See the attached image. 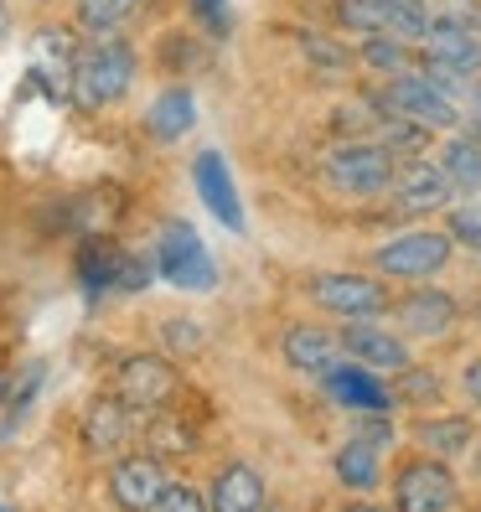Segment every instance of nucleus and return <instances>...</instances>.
<instances>
[{
	"mask_svg": "<svg viewBox=\"0 0 481 512\" xmlns=\"http://www.w3.org/2000/svg\"><path fill=\"white\" fill-rule=\"evenodd\" d=\"M135 83V52L125 42H94L73 63V104L78 109H104L125 99Z\"/></svg>",
	"mask_w": 481,
	"mask_h": 512,
	"instance_id": "nucleus-1",
	"label": "nucleus"
},
{
	"mask_svg": "<svg viewBox=\"0 0 481 512\" xmlns=\"http://www.w3.org/2000/svg\"><path fill=\"white\" fill-rule=\"evenodd\" d=\"M394 171H399L394 150L378 145V140H347L321 161L326 187L342 192V197H378V192L394 187Z\"/></svg>",
	"mask_w": 481,
	"mask_h": 512,
	"instance_id": "nucleus-2",
	"label": "nucleus"
},
{
	"mask_svg": "<svg viewBox=\"0 0 481 512\" xmlns=\"http://www.w3.org/2000/svg\"><path fill=\"white\" fill-rule=\"evenodd\" d=\"M337 21L363 37H399V42H425L430 11L425 0H337Z\"/></svg>",
	"mask_w": 481,
	"mask_h": 512,
	"instance_id": "nucleus-3",
	"label": "nucleus"
},
{
	"mask_svg": "<svg viewBox=\"0 0 481 512\" xmlns=\"http://www.w3.org/2000/svg\"><path fill=\"white\" fill-rule=\"evenodd\" d=\"M378 104L383 109H394V114H404V119H414V125H425L430 135L435 130H456L461 125V104L445 94V88H435L425 73H404V78H394L378 94Z\"/></svg>",
	"mask_w": 481,
	"mask_h": 512,
	"instance_id": "nucleus-4",
	"label": "nucleus"
},
{
	"mask_svg": "<svg viewBox=\"0 0 481 512\" xmlns=\"http://www.w3.org/2000/svg\"><path fill=\"white\" fill-rule=\"evenodd\" d=\"M156 269L176 290H213L218 285V264L187 223H166L161 244H156Z\"/></svg>",
	"mask_w": 481,
	"mask_h": 512,
	"instance_id": "nucleus-5",
	"label": "nucleus"
},
{
	"mask_svg": "<svg viewBox=\"0 0 481 512\" xmlns=\"http://www.w3.org/2000/svg\"><path fill=\"white\" fill-rule=\"evenodd\" d=\"M176 388H182V378H176V368L166 363V357H156V352H135L114 373V394L125 399L130 409H140V414L171 409Z\"/></svg>",
	"mask_w": 481,
	"mask_h": 512,
	"instance_id": "nucleus-6",
	"label": "nucleus"
},
{
	"mask_svg": "<svg viewBox=\"0 0 481 512\" xmlns=\"http://www.w3.org/2000/svg\"><path fill=\"white\" fill-rule=\"evenodd\" d=\"M450 249L456 238L450 233H435V228H414V233H399L394 244L378 249V269L383 275H399V280H430L450 264Z\"/></svg>",
	"mask_w": 481,
	"mask_h": 512,
	"instance_id": "nucleus-7",
	"label": "nucleus"
},
{
	"mask_svg": "<svg viewBox=\"0 0 481 512\" xmlns=\"http://www.w3.org/2000/svg\"><path fill=\"white\" fill-rule=\"evenodd\" d=\"M311 300H316L321 311L347 316V321H373V316H383L388 306H394L378 280L347 275V269H337V275H316V280H311Z\"/></svg>",
	"mask_w": 481,
	"mask_h": 512,
	"instance_id": "nucleus-8",
	"label": "nucleus"
},
{
	"mask_svg": "<svg viewBox=\"0 0 481 512\" xmlns=\"http://www.w3.org/2000/svg\"><path fill=\"white\" fill-rule=\"evenodd\" d=\"M419 68H440V73H456V78H476L481 73V37L466 32L461 21H430L425 42H419Z\"/></svg>",
	"mask_w": 481,
	"mask_h": 512,
	"instance_id": "nucleus-9",
	"label": "nucleus"
},
{
	"mask_svg": "<svg viewBox=\"0 0 481 512\" xmlns=\"http://www.w3.org/2000/svg\"><path fill=\"white\" fill-rule=\"evenodd\" d=\"M394 502H399V512H450L461 502V487H456V476H450V466L409 461L394 481Z\"/></svg>",
	"mask_w": 481,
	"mask_h": 512,
	"instance_id": "nucleus-10",
	"label": "nucleus"
},
{
	"mask_svg": "<svg viewBox=\"0 0 481 512\" xmlns=\"http://www.w3.org/2000/svg\"><path fill=\"white\" fill-rule=\"evenodd\" d=\"M394 207L399 213H440V207L456 197V182L445 176V166L440 161H409L404 171H394Z\"/></svg>",
	"mask_w": 481,
	"mask_h": 512,
	"instance_id": "nucleus-11",
	"label": "nucleus"
},
{
	"mask_svg": "<svg viewBox=\"0 0 481 512\" xmlns=\"http://www.w3.org/2000/svg\"><path fill=\"white\" fill-rule=\"evenodd\" d=\"M166 487H171V481L161 471V456H125L109 471V497L125 512H156Z\"/></svg>",
	"mask_w": 481,
	"mask_h": 512,
	"instance_id": "nucleus-12",
	"label": "nucleus"
},
{
	"mask_svg": "<svg viewBox=\"0 0 481 512\" xmlns=\"http://www.w3.org/2000/svg\"><path fill=\"white\" fill-rule=\"evenodd\" d=\"M73 63H78V52L68 32L42 26L32 42V88H42L47 99H73Z\"/></svg>",
	"mask_w": 481,
	"mask_h": 512,
	"instance_id": "nucleus-13",
	"label": "nucleus"
},
{
	"mask_svg": "<svg viewBox=\"0 0 481 512\" xmlns=\"http://www.w3.org/2000/svg\"><path fill=\"white\" fill-rule=\"evenodd\" d=\"M342 347H347L352 363H363V368H373V373H404V368H409V347L394 337V331H383V326H373V321H347Z\"/></svg>",
	"mask_w": 481,
	"mask_h": 512,
	"instance_id": "nucleus-14",
	"label": "nucleus"
},
{
	"mask_svg": "<svg viewBox=\"0 0 481 512\" xmlns=\"http://www.w3.org/2000/svg\"><path fill=\"white\" fill-rule=\"evenodd\" d=\"M192 182H197V192H202V202H207V213H213L223 228L244 233V202H238V187H233V176H228V166H223L218 150H202V156H197Z\"/></svg>",
	"mask_w": 481,
	"mask_h": 512,
	"instance_id": "nucleus-15",
	"label": "nucleus"
},
{
	"mask_svg": "<svg viewBox=\"0 0 481 512\" xmlns=\"http://www.w3.org/2000/svg\"><path fill=\"white\" fill-rule=\"evenodd\" d=\"M285 363L300 368V373L326 378V373H337L342 363H352V357H347L342 337H332V331H321V326H290L285 331Z\"/></svg>",
	"mask_w": 481,
	"mask_h": 512,
	"instance_id": "nucleus-16",
	"label": "nucleus"
},
{
	"mask_svg": "<svg viewBox=\"0 0 481 512\" xmlns=\"http://www.w3.org/2000/svg\"><path fill=\"white\" fill-rule=\"evenodd\" d=\"M130 430H135V409L119 399V394L114 399H94V404H88V414H83V445L99 450V456H109V450L125 445Z\"/></svg>",
	"mask_w": 481,
	"mask_h": 512,
	"instance_id": "nucleus-17",
	"label": "nucleus"
},
{
	"mask_svg": "<svg viewBox=\"0 0 481 512\" xmlns=\"http://www.w3.org/2000/svg\"><path fill=\"white\" fill-rule=\"evenodd\" d=\"M326 388H332V399L342 404V409H357V414H383L388 409V388L373 378V368H363V363H342L337 373H326Z\"/></svg>",
	"mask_w": 481,
	"mask_h": 512,
	"instance_id": "nucleus-18",
	"label": "nucleus"
},
{
	"mask_svg": "<svg viewBox=\"0 0 481 512\" xmlns=\"http://www.w3.org/2000/svg\"><path fill=\"white\" fill-rule=\"evenodd\" d=\"M399 321L409 337H445L450 326H456V300L445 290H414L399 300Z\"/></svg>",
	"mask_w": 481,
	"mask_h": 512,
	"instance_id": "nucleus-19",
	"label": "nucleus"
},
{
	"mask_svg": "<svg viewBox=\"0 0 481 512\" xmlns=\"http://www.w3.org/2000/svg\"><path fill=\"white\" fill-rule=\"evenodd\" d=\"M125 249L114 244V238H83V249H78V280L88 295H104V290H119V275H125Z\"/></svg>",
	"mask_w": 481,
	"mask_h": 512,
	"instance_id": "nucleus-20",
	"label": "nucleus"
},
{
	"mask_svg": "<svg viewBox=\"0 0 481 512\" xmlns=\"http://www.w3.org/2000/svg\"><path fill=\"white\" fill-rule=\"evenodd\" d=\"M213 512H259L264 507V481L249 466H223L213 476V492H207Z\"/></svg>",
	"mask_w": 481,
	"mask_h": 512,
	"instance_id": "nucleus-21",
	"label": "nucleus"
},
{
	"mask_svg": "<svg viewBox=\"0 0 481 512\" xmlns=\"http://www.w3.org/2000/svg\"><path fill=\"white\" fill-rule=\"evenodd\" d=\"M192 119H197V99H192V88H166V94L150 104L145 114V130L156 135V140H182L192 130Z\"/></svg>",
	"mask_w": 481,
	"mask_h": 512,
	"instance_id": "nucleus-22",
	"label": "nucleus"
},
{
	"mask_svg": "<svg viewBox=\"0 0 481 512\" xmlns=\"http://www.w3.org/2000/svg\"><path fill=\"white\" fill-rule=\"evenodd\" d=\"M414 440L430 445V450H440V456H461V450L476 445V425H471V419H461V414L419 419V425H414Z\"/></svg>",
	"mask_w": 481,
	"mask_h": 512,
	"instance_id": "nucleus-23",
	"label": "nucleus"
},
{
	"mask_svg": "<svg viewBox=\"0 0 481 512\" xmlns=\"http://www.w3.org/2000/svg\"><path fill=\"white\" fill-rule=\"evenodd\" d=\"M440 166H445L450 182H456V192L481 187V135L476 130L471 135H450L445 150H440Z\"/></svg>",
	"mask_w": 481,
	"mask_h": 512,
	"instance_id": "nucleus-24",
	"label": "nucleus"
},
{
	"mask_svg": "<svg viewBox=\"0 0 481 512\" xmlns=\"http://www.w3.org/2000/svg\"><path fill=\"white\" fill-rule=\"evenodd\" d=\"M145 445L150 456H187V450H197V430L187 419H176L171 409H156L145 419Z\"/></svg>",
	"mask_w": 481,
	"mask_h": 512,
	"instance_id": "nucleus-25",
	"label": "nucleus"
},
{
	"mask_svg": "<svg viewBox=\"0 0 481 512\" xmlns=\"http://www.w3.org/2000/svg\"><path fill=\"white\" fill-rule=\"evenodd\" d=\"M357 63L404 78V73H414L419 52H414V42H399V37H363V47H357Z\"/></svg>",
	"mask_w": 481,
	"mask_h": 512,
	"instance_id": "nucleus-26",
	"label": "nucleus"
},
{
	"mask_svg": "<svg viewBox=\"0 0 481 512\" xmlns=\"http://www.w3.org/2000/svg\"><path fill=\"white\" fill-rule=\"evenodd\" d=\"M337 476H342V487H357V492L378 487V450H373L368 440L352 435V440L337 450Z\"/></svg>",
	"mask_w": 481,
	"mask_h": 512,
	"instance_id": "nucleus-27",
	"label": "nucleus"
},
{
	"mask_svg": "<svg viewBox=\"0 0 481 512\" xmlns=\"http://www.w3.org/2000/svg\"><path fill=\"white\" fill-rule=\"evenodd\" d=\"M295 42H300V52H306V63H311L316 73H326V78H342V73L352 68V52L337 47V42L311 37V32H295Z\"/></svg>",
	"mask_w": 481,
	"mask_h": 512,
	"instance_id": "nucleus-28",
	"label": "nucleus"
},
{
	"mask_svg": "<svg viewBox=\"0 0 481 512\" xmlns=\"http://www.w3.org/2000/svg\"><path fill=\"white\" fill-rule=\"evenodd\" d=\"M440 378L425 373V368H404L399 373V404H440Z\"/></svg>",
	"mask_w": 481,
	"mask_h": 512,
	"instance_id": "nucleus-29",
	"label": "nucleus"
},
{
	"mask_svg": "<svg viewBox=\"0 0 481 512\" xmlns=\"http://www.w3.org/2000/svg\"><path fill=\"white\" fill-rule=\"evenodd\" d=\"M130 11H135V0H78L83 26H99V32H109V26L125 21Z\"/></svg>",
	"mask_w": 481,
	"mask_h": 512,
	"instance_id": "nucleus-30",
	"label": "nucleus"
},
{
	"mask_svg": "<svg viewBox=\"0 0 481 512\" xmlns=\"http://www.w3.org/2000/svg\"><path fill=\"white\" fill-rule=\"evenodd\" d=\"M450 238L481 254V207H461V213L450 218Z\"/></svg>",
	"mask_w": 481,
	"mask_h": 512,
	"instance_id": "nucleus-31",
	"label": "nucleus"
},
{
	"mask_svg": "<svg viewBox=\"0 0 481 512\" xmlns=\"http://www.w3.org/2000/svg\"><path fill=\"white\" fill-rule=\"evenodd\" d=\"M156 512H207L197 487H166V497L156 502Z\"/></svg>",
	"mask_w": 481,
	"mask_h": 512,
	"instance_id": "nucleus-32",
	"label": "nucleus"
},
{
	"mask_svg": "<svg viewBox=\"0 0 481 512\" xmlns=\"http://www.w3.org/2000/svg\"><path fill=\"white\" fill-rule=\"evenodd\" d=\"M192 11H197V21H202L213 37L228 32V0H192Z\"/></svg>",
	"mask_w": 481,
	"mask_h": 512,
	"instance_id": "nucleus-33",
	"label": "nucleus"
},
{
	"mask_svg": "<svg viewBox=\"0 0 481 512\" xmlns=\"http://www.w3.org/2000/svg\"><path fill=\"white\" fill-rule=\"evenodd\" d=\"M450 21H461L466 32H476L481 37V0H450V11H445Z\"/></svg>",
	"mask_w": 481,
	"mask_h": 512,
	"instance_id": "nucleus-34",
	"label": "nucleus"
},
{
	"mask_svg": "<svg viewBox=\"0 0 481 512\" xmlns=\"http://www.w3.org/2000/svg\"><path fill=\"white\" fill-rule=\"evenodd\" d=\"M357 440H368L373 450H383L388 440H394V430H388L383 419H373V425H368V419H357Z\"/></svg>",
	"mask_w": 481,
	"mask_h": 512,
	"instance_id": "nucleus-35",
	"label": "nucleus"
},
{
	"mask_svg": "<svg viewBox=\"0 0 481 512\" xmlns=\"http://www.w3.org/2000/svg\"><path fill=\"white\" fill-rule=\"evenodd\" d=\"M166 337H171L176 347H197V342H202V331H197V326H176V321H171V326H166Z\"/></svg>",
	"mask_w": 481,
	"mask_h": 512,
	"instance_id": "nucleus-36",
	"label": "nucleus"
},
{
	"mask_svg": "<svg viewBox=\"0 0 481 512\" xmlns=\"http://www.w3.org/2000/svg\"><path fill=\"white\" fill-rule=\"evenodd\" d=\"M466 399L481 404V357H471V363H466Z\"/></svg>",
	"mask_w": 481,
	"mask_h": 512,
	"instance_id": "nucleus-37",
	"label": "nucleus"
},
{
	"mask_svg": "<svg viewBox=\"0 0 481 512\" xmlns=\"http://www.w3.org/2000/svg\"><path fill=\"white\" fill-rule=\"evenodd\" d=\"M466 104H471V119H476V125H471V130L481 135V83H476V78L466 83Z\"/></svg>",
	"mask_w": 481,
	"mask_h": 512,
	"instance_id": "nucleus-38",
	"label": "nucleus"
},
{
	"mask_svg": "<svg viewBox=\"0 0 481 512\" xmlns=\"http://www.w3.org/2000/svg\"><path fill=\"white\" fill-rule=\"evenodd\" d=\"M6 32H11V11H6V0H0V42H6Z\"/></svg>",
	"mask_w": 481,
	"mask_h": 512,
	"instance_id": "nucleus-39",
	"label": "nucleus"
},
{
	"mask_svg": "<svg viewBox=\"0 0 481 512\" xmlns=\"http://www.w3.org/2000/svg\"><path fill=\"white\" fill-rule=\"evenodd\" d=\"M342 512H383V507H368V502H352V507H342Z\"/></svg>",
	"mask_w": 481,
	"mask_h": 512,
	"instance_id": "nucleus-40",
	"label": "nucleus"
},
{
	"mask_svg": "<svg viewBox=\"0 0 481 512\" xmlns=\"http://www.w3.org/2000/svg\"><path fill=\"white\" fill-rule=\"evenodd\" d=\"M0 512H6V507H0Z\"/></svg>",
	"mask_w": 481,
	"mask_h": 512,
	"instance_id": "nucleus-41",
	"label": "nucleus"
}]
</instances>
